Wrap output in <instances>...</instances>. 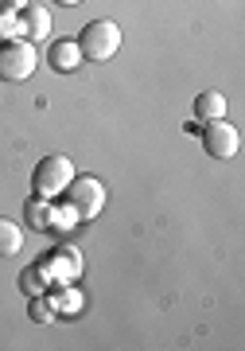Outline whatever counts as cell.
Masks as SVG:
<instances>
[{
    "label": "cell",
    "mask_w": 245,
    "mask_h": 351,
    "mask_svg": "<svg viewBox=\"0 0 245 351\" xmlns=\"http://www.w3.org/2000/svg\"><path fill=\"white\" fill-rule=\"evenodd\" d=\"M78 51H82V59H90V63H109L113 55L121 51V27L113 24V20H94V24L82 27Z\"/></svg>",
    "instance_id": "obj_1"
},
{
    "label": "cell",
    "mask_w": 245,
    "mask_h": 351,
    "mask_svg": "<svg viewBox=\"0 0 245 351\" xmlns=\"http://www.w3.org/2000/svg\"><path fill=\"white\" fill-rule=\"evenodd\" d=\"M66 203L74 207L78 215V223H90V219H98L101 207H105V184H101L98 176H74L70 184H66Z\"/></svg>",
    "instance_id": "obj_2"
},
{
    "label": "cell",
    "mask_w": 245,
    "mask_h": 351,
    "mask_svg": "<svg viewBox=\"0 0 245 351\" xmlns=\"http://www.w3.org/2000/svg\"><path fill=\"white\" fill-rule=\"evenodd\" d=\"M70 180H74L70 156H43V160L36 164V172H31V188H36V195H43V199H59Z\"/></svg>",
    "instance_id": "obj_3"
},
{
    "label": "cell",
    "mask_w": 245,
    "mask_h": 351,
    "mask_svg": "<svg viewBox=\"0 0 245 351\" xmlns=\"http://www.w3.org/2000/svg\"><path fill=\"white\" fill-rule=\"evenodd\" d=\"M36 43L31 39H4L0 47V78L4 82H24V78L36 75Z\"/></svg>",
    "instance_id": "obj_4"
},
{
    "label": "cell",
    "mask_w": 245,
    "mask_h": 351,
    "mask_svg": "<svg viewBox=\"0 0 245 351\" xmlns=\"http://www.w3.org/2000/svg\"><path fill=\"white\" fill-rule=\"evenodd\" d=\"M237 149H242V133H237L226 117L203 121V152H207V156H214V160H233Z\"/></svg>",
    "instance_id": "obj_5"
},
{
    "label": "cell",
    "mask_w": 245,
    "mask_h": 351,
    "mask_svg": "<svg viewBox=\"0 0 245 351\" xmlns=\"http://www.w3.org/2000/svg\"><path fill=\"white\" fill-rule=\"evenodd\" d=\"M43 269H47L51 281H59V285L78 281V277H82V254L70 250V246H66V250H55L47 262H43Z\"/></svg>",
    "instance_id": "obj_6"
},
{
    "label": "cell",
    "mask_w": 245,
    "mask_h": 351,
    "mask_svg": "<svg viewBox=\"0 0 245 351\" xmlns=\"http://www.w3.org/2000/svg\"><path fill=\"white\" fill-rule=\"evenodd\" d=\"M20 27H24L27 39H47L51 36V12L47 8H39V4H24L20 8Z\"/></svg>",
    "instance_id": "obj_7"
},
{
    "label": "cell",
    "mask_w": 245,
    "mask_h": 351,
    "mask_svg": "<svg viewBox=\"0 0 245 351\" xmlns=\"http://www.w3.org/2000/svg\"><path fill=\"white\" fill-rule=\"evenodd\" d=\"M218 117H226V94L222 90H203L195 98V121L203 125V121H218Z\"/></svg>",
    "instance_id": "obj_8"
},
{
    "label": "cell",
    "mask_w": 245,
    "mask_h": 351,
    "mask_svg": "<svg viewBox=\"0 0 245 351\" xmlns=\"http://www.w3.org/2000/svg\"><path fill=\"white\" fill-rule=\"evenodd\" d=\"M78 63H82V51H78V43H74V39H62V43H55V47H51V66H55L59 75L74 71Z\"/></svg>",
    "instance_id": "obj_9"
},
{
    "label": "cell",
    "mask_w": 245,
    "mask_h": 351,
    "mask_svg": "<svg viewBox=\"0 0 245 351\" xmlns=\"http://www.w3.org/2000/svg\"><path fill=\"white\" fill-rule=\"evenodd\" d=\"M24 219H27V226H36V230H51L55 207H51V199H43V195H31L27 207H24Z\"/></svg>",
    "instance_id": "obj_10"
},
{
    "label": "cell",
    "mask_w": 245,
    "mask_h": 351,
    "mask_svg": "<svg viewBox=\"0 0 245 351\" xmlns=\"http://www.w3.org/2000/svg\"><path fill=\"white\" fill-rule=\"evenodd\" d=\"M24 250V230L12 219H0V258H16Z\"/></svg>",
    "instance_id": "obj_11"
},
{
    "label": "cell",
    "mask_w": 245,
    "mask_h": 351,
    "mask_svg": "<svg viewBox=\"0 0 245 351\" xmlns=\"http://www.w3.org/2000/svg\"><path fill=\"white\" fill-rule=\"evenodd\" d=\"M47 281H51V274L43 269V265H27L24 277H20V285H24L27 297H36V293H47Z\"/></svg>",
    "instance_id": "obj_12"
},
{
    "label": "cell",
    "mask_w": 245,
    "mask_h": 351,
    "mask_svg": "<svg viewBox=\"0 0 245 351\" xmlns=\"http://www.w3.org/2000/svg\"><path fill=\"white\" fill-rule=\"evenodd\" d=\"M55 313H59V308H55V304H51L43 293H36V297H31V308H27V316H31V320L47 324V320H55Z\"/></svg>",
    "instance_id": "obj_13"
},
{
    "label": "cell",
    "mask_w": 245,
    "mask_h": 351,
    "mask_svg": "<svg viewBox=\"0 0 245 351\" xmlns=\"http://www.w3.org/2000/svg\"><path fill=\"white\" fill-rule=\"evenodd\" d=\"M20 36H24L20 16H12V12H4V8H0V43H4V39H20Z\"/></svg>",
    "instance_id": "obj_14"
},
{
    "label": "cell",
    "mask_w": 245,
    "mask_h": 351,
    "mask_svg": "<svg viewBox=\"0 0 245 351\" xmlns=\"http://www.w3.org/2000/svg\"><path fill=\"white\" fill-rule=\"evenodd\" d=\"M74 223H78V215H74V207L66 203V211H55V219H51V230H70Z\"/></svg>",
    "instance_id": "obj_15"
},
{
    "label": "cell",
    "mask_w": 245,
    "mask_h": 351,
    "mask_svg": "<svg viewBox=\"0 0 245 351\" xmlns=\"http://www.w3.org/2000/svg\"><path fill=\"white\" fill-rule=\"evenodd\" d=\"M0 8H24V0H0Z\"/></svg>",
    "instance_id": "obj_16"
},
{
    "label": "cell",
    "mask_w": 245,
    "mask_h": 351,
    "mask_svg": "<svg viewBox=\"0 0 245 351\" xmlns=\"http://www.w3.org/2000/svg\"><path fill=\"white\" fill-rule=\"evenodd\" d=\"M62 8H74V4H86V0H59Z\"/></svg>",
    "instance_id": "obj_17"
}]
</instances>
